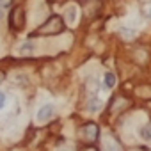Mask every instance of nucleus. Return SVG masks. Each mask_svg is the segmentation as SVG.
<instances>
[{"mask_svg":"<svg viewBox=\"0 0 151 151\" xmlns=\"http://www.w3.org/2000/svg\"><path fill=\"white\" fill-rule=\"evenodd\" d=\"M62 29H64V22H62V18H60V16H52V18H48L46 23H43V25L36 30V34L53 36V34L62 32Z\"/></svg>","mask_w":151,"mask_h":151,"instance_id":"1","label":"nucleus"},{"mask_svg":"<svg viewBox=\"0 0 151 151\" xmlns=\"http://www.w3.org/2000/svg\"><path fill=\"white\" fill-rule=\"evenodd\" d=\"M9 25H11L13 30H22L25 27V11H23V7L16 6L11 11V14H9Z\"/></svg>","mask_w":151,"mask_h":151,"instance_id":"2","label":"nucleus"},{"mask_svg":"<svg viewBox=\"0 0 151 151\" xmlns=\"http://www.w3.org/2000/svg\"><path fill=\"white\" fill-rule=\"evenodd\" d=\"M80 135H82L87 142H94V140L98 139V135H100V128H98L96 123H89V124H86V126L80 130Z\"/></svg>","mask_w":151,"mask_h":151,"instance_id":"3","label":"nucleus"},{"mask_svg":"<svg viewBox=\"0 0 151 151\" xmlns=\"http://www.w3.org/2000/svg\"><path fill=\"white\" fill-rule=\"evenodd\" d=\"M55 116V107L53 105H43L39 110H37V114H36V119L39 121V123H45V121H48V119H52Z\"/></svg>","mask_w":151,"mask_h":151,"instance_id":"4","label":"nucleus"},{"mask_svg":"<svg viewBox=\"0 0 151 151\" xmlns=\"http://www.w3.org/2000/svg\"><path fill=\"white\" fill-rule=\"evenodd\" d=\"M119 34H121V37H123V39H128V41H132V39H135V36H137V30H133V29H128V27H123V29L119 30Z\"/></svg>","mask_w":151,"mask_h":151,"instance_id":"5","label":"nucleus"},{"mask_svg":"<svg viewBox=\"0 0 151 151\" xmlns=\"http://www.w3.org/2000/svg\"><path fill=\"white\" fill-rule=\"evenodd\" d=\"M100 109H101V101H100V98H94V96H93V98L87 101V110H89V112H98Z\"/></svg>","mask_w":151,"mask_h":151,"instance_id":"6","label":"nucleus"},{"mask_svg":"<svg viewBox=\"0 0 151 151\" xmlns=\"http://www.w3.org/2000/svg\"><path fill=\"white\" fill-rule=\"evenodd\" d=\"M66 22L68 23H75V22H77V7H75V6H69L66 9Z\"/></svg>","mask_w":151,"mask_h":151,"instance_id":"7","label":"nucleus"},{"mask_svg":"<svg viewBox=\"0 0 151 151\" xmlns=\"http://www.w3.org/2000/svg\"><path fill=\"white\" fill-rule=\"evenodd\" d=\"M22 55H29V53H32L34 52V43L32 41H27V43H23L22 46H20V50H18Z\"/></svg>","mask_w":151,"mask_h":151,"instance_id":"8","label":"nucleus"},{"mask_svg":"<svg viewBox=\"0 0 151 151\" xmlns=\"http://www.w3.org/2000/svg\"><path fill=\"white\" fill-rule=\"evenodd\" d=\"M114 86H116V75L109 71V73L105 75V87H109V89H112Z\"/></svg>","mask_w":151,"mask_h":151,"instance_id":"9","label":"nucleus"},{"mask_svg":"<svg viewBox=\"0 0 151 151\" xmlns=\"http://www.w3.org/2000/svg\"><path fill=\"white\" fill-rule=\"evenodd\" d=\"M139 133H140V137H142L144 140H151V124H146V126H142Z\"/></svg>","mask_w":151,"mask_h":151,"instance_id":"10","label":"nucleus"},{"mask_svg":"<svg viewBox=\"0 0 151 151\" xmlns=\"http://www.w3.org/2000/svg\"><path fill=\"white\" fill-rule=\"evenodd\" d=\"M105 147H107V151H121L119 146H117L116 142H112V140H107V142H105Z\"/></svg>","mask_w":151,"mask_h":151,"instance_id":"11","label":"nucleus"},{"mask_svg":"<svg viewBox=\"0 0 151 151\" xmlns=\"http://www.w3.org/2000/svg\"><path fill=\"white\" fill-rule=\"evenodd\" d=\"M11 6V0H0V7H7Z\"/></svg>","mask_w":151,"mask_h":151,"instance_id":"12","label":"nucleus"},{"mask_svg":"<svg viewBox=\"0 0 151 151\" xmlns=\"http://www.w3.org/2000/svg\"><path fill=\"white\" fill-rule=\"evenodd\" d=\"M4 103H6V94H4V93H0V109L4 107Z\"/></svg>","mask_w":151,"mask_h":151,"instance_id":"13","label":"nucleus"},{"mask_svg":"<svg viewBox=\"0 0 151 151\" xmlns=\"http://www.w3.org/2000/svg\"><path fill=\"white\" fill-rule=\"evenodd\" d=\"M146 16L151 20V7H147V9H146Z\"/></svg>","mask_w":151,"mask_h":151,"instance_id":"14","label":"nucleus"},{"mask_svg":"<svg viewBox=\"0 0 151 151\" xmlns=\"http://www.w3.org/2000/svg\"><path fill=\"white\" fill-rule=\"evenodd\" d=\"M4 82V73H0V84Z\"/></svg>","mask_w":151,"mask_h":151,"instance_id":"15","label":"nucleus"},{"mask_svg":"<svg viewBox=\"0 0 151 151\" xmlns=\"http://www.w3.org/2000/svg\"><path fill=\"white\" fill-rule=\"evenodd\" d=\"M86 151H98L96 147H89V149H86Z\"/></svg>","mask_w":151,"mask_h":151,"instance_id":"16","label":"nucleus"},{"mask_svg":"<svg viewBox=\"0 0 151 151\" xmlns=\"http://www.w3.org/2000/svg\"><path fill=\"white\" fill-rule=\"evenodd\" d=\"M2 9H4V7H0V18H2V13H4V11H2Z\"/></svg>","mask_w":151,"mask_h":151,"instance_id":"17","label":"nucleus"}]
</instances>
